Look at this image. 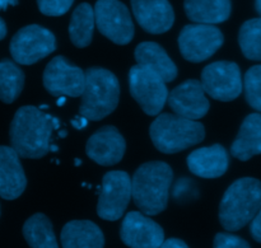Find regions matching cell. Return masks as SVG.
<instances>
[{
  "label": "cell",
  "mask_w": 261,
  "mask_h": 248,
  "mask_svg": "<svg viewBox=\"0 0 261 248\" xmlns=\"http://www.w3.org/2000/svg\"><path fill=\"white\" fill-rule=\"evenodd\" d=\"M53 130L50 115L38 107L23 106L18 108L10 124V144L19 157L40 159L50 152Z\"/></svg>",
  "instance_id": "obj_1"
},
{
  "label": "cell",
  "mask_w": 261,
  "mask_h": 248,
  "mask_svg": "<svg viewBox=\"0 0 261 248\" xmlns=\"http://www.w3.org/2000/svg\"><path fill=\"white\" fill-rule=\"evenodd\" d=\"M173 172L166 162L153 160L140 166L132 178V198L135 205L148 216L166 210Z\"/></svg>",
  "instance_id": "obj_2"
},
{
  "label": "cell",
  "mask_w": 261,
  "mask_h": 248,
  "mask_svg": "<svg viewBox=\"0 0 261 248\" xmlns=\"http://www.w3.org/2000/svg\"><path fill=\"white\" fill-rule=\"evenodd\" d=\"M261 206V181L244 177L234 181L222 198L219 222L226 231H240L251 222Z\"/></svg>",
  "instance_id": "obj_3"
},
{
  "label": "cell",
  "mask_w": 261,
  "mask_h": 248,
  "mask_svg": "<svg viewBox=\"0 0 261 248\" xmlns=\"http://www.w3.org/2000/svg\"><path fill=\"white\" fill-rule=\"evenodd\" d=\"M149 135L161 153L173 154L200 144L205 137V129L196 120L176 114H161L150 124Z\"/></svg>",
  "instance_id": "obj_4"
},
{
  "label": "cell",
  "mask_w": 261,
  "mask_h": 248,
  "mask_svg": "<svg viewBox=\"0 0 261 248\" xmlns=\"http://www.w3.org/2000/svg\"><path fill=\"white\" fill-rule=\"evenodd\" d=\"M82 93L79 114L89 121H99L115 111L120 99V83L112 71L105 68H88Z\"/></svg>",
  "instance_id": "obj_5"
},
{
  "label": "cell",
  "mask_w": 261,
  "mask_h": 248,
  "mask_svg": "<svg viewBox=\"0 0 261 248\" xmlns=\"http://www.w3.org/2000/svg\"><path fill=\"white\" fill-rule=\"evenodd\" d=\"M9 50L15 63L33 65L56 50V37L38 24L25 25L13 36Z\"/></svg>",
  "instance_id": "obj_6"
},
{
  "label": "cell",
  "mask_w": 261,
  "mask_h": 248,
  "mask_svg": "<svg viewBox=\"0 0 261 248\" xmlns=\"http://www.w3.org/2000/svg\"><path fill=\"white\" fill-rule=\"evenodd\" d=\"M129 89L133 98L148 116H157L168 97L166 81L150 69L134 65L129 71Z\"/></svg>",
  "instance_id": "obj_7"
},
{
  "label": "cell",
  "mask_w": 261,
  "mask_h": 248,
  "mask_svg": "<svg viewBox=\"0 0 261 248\" xmlns=\"http://www.w3.org/2000/svg\"><path fill=\"white\" fill-rule=\"evenodd\" d=\"M93 10L96 27L105 37L120 46L132 42L135 28L124 3L120 0H97Z\"/></svg>",
  "instance_id": "obj_8"
},
{
  "label": "cell",
  "mask_w": 261,
  "mask_h": 248,
  "mask_svg": "<svg viewBox=\"0 0 261 248\" xmlns=\"http://www.w3.org/2000/svg\"><path fill=\"white\" fill-rule=\"evenodd\" d=\"M224 42L222 31L214 24H188L178 36V47L184 59L191 63H201L214 55Z\"/></svg>",
  "instance_id": "obj_9"
},
{
  "label": "cell",
  "mask_w": 261,
  "mask_h": 248,
  "mask_svg": "<svg viewBox=\"0 0 261 248\" xmlns=\"http://www.w3.org/2000/svg\"><path fill=\"white\" fill-rule=\"evenodd\" d=\"M132 199V178L125 171H110L103 176L99 191L97 215L116 222L124 215Z\"/></svg>",
  "instance_id": "obj_10"
},
{
  "label": "cell",
  "mask_w": 261,
  "mask_h": 248,
  "mask_svg": "<svg viewBox=\"0 0 261 248\" xmlns=\"http://www.w3.org/2000/svg\"><path fill=\"white\" fill-rule=\"evenodd\" d=\"M201 86L208 96L217 101L229 102L242 93L240 66L233 61H216L201 71Z\"/></svg>",
  "instance_id": "obj_11"
},
{
  "label": "cell",
  "mask_w": 261,
  "mask_h": 248,
  "mask_svg": "<svg viewBox=\"0 0 261 248\" xmlns=\"http://www.w3.org/2000/svg\"><path fill=\"white\" fill-rule=\"evenodd\" d=\"M43 87L54 97H81L86 86V74L79 66L56 56L43 71Z\"/></svg>",
  "instance_id": "obj_12"
},
{
  "label": "cell",
  "mask_w": 261,
  "mask_h": 248,
  "mask_svg": "<svg viewBox=\"0 0 261 248\" xmlns=\"http://www.w3.org/2000/svg\"><path fill=\"white\" fill-rule=\"evenodd\" d=\"M121 241L132 248H160L165 241L162 227L139 211L125 215L120 228Z\"/></svg>",
  "instance_id": "obj_13"
},
{
  "label": "cell",
  "mask_w": 261,
  "mask_h": 248,
  "mask_svg": "<svg viewBox=\"0 0 261 248\" xmlns=\"http://www.w3.org/2000/svg\"><path fill=\"white\" fill-rule=\"evenodd\" d=\"M167 103L176 115L190 120L203 119L211 108L201 81L196 79H189L173 88L168 93Z\"/></svg>",
  "instance_id": "obj_14"
},
{
  "label": "cell",
  "mask_w": 261,
  "mask_h": 248,
  "mask_svg": "<svg viewBox=\"0 0 261 248\" xmlns=\"http://www.w3.org/2000/svg\"><path fill=\"white\" fill-rule=\"evenodd\" d=\"M126 143L115 126L107 125L97 130L88 139L86 153L99 166H115L124 158Z\"/></svg>",
  "instance_id": "obj_15"
},
{
  "label": "cell",
  "mask_w": 261,
  "mask_h": 248,
  "mask_svg": "<svg viewBox=\"0 0 261 248\" xmlns=\"http://www.w3.org/2000/svg\"><path fill=\"white\" fill-rule=\"evenodd\" d=\"M132 9L140 27L152 35L171 30L175 12L168 0H132Z\"/></svg>",
  "instance_id": "obj_16"
},
{
  "label": "cell",
  "mask_w": 261,
  "mask_h": 248,
  "mask_svg": "<svg viewBox=\"0 0 261 248\" xmlns=\"http://www.w3.org/2000/svg\"><path fill=\"white\" fill-rule=\"evenodd\" d=\"M27 177L19 155L12 147L0 145V198L15 200L25 190Z\"/></svg>",
  "instance_id": "obj_17"
},
{
  "label": "cell",
  "mask_w": 261,
  "mask_h": 248,
  "mask_svg": "<svg viewBox=\"0 0 261 248\" xmlns=\"http://www.w3.org/2000/svg\"><path fill=\"white\" fill-rule=\"evenodd\" d=\"M229 166V155L221 144L195 149L188 157V167L191 173L201 178L213 180L222 177Z\"/></svg>",
  "instance_id": "obj_18"
},
{
  "label": "cell",
  "mask_w": 261,
  "mask_h": 248,
  "mask_svg": "<svg viewBox=\"0 0 261 248\" xmlns=\"http://www.w3.org/2000/svg\"><path fill=\"white\" fill-rule=\"evenodd\" d=\"M134 58L138 65L154 71L166 83L173 81L177 78V66L165 48L158 43L150 41L139 43L134 51Z\"/></svg>",
  "instance_id": "obj_19"
},
{
  "label": "cell",
  "mask_w": 261,
  "mask_h": 248,
  "mask_svg": "<svg viewBox=\"0 0 261 248\" xmlns=\"http://www.w3.org/2000/svg\"><path fill=\"white\" fill-rule=\"evenodd\" d=\"M64 248H102L105 236L101 228L91 221H71L61 231Z\"/></svg>",
  "instance_id": "obj_20"
},
{
  "label": "cell",
  "mask_w": 261,
  "mask_h": 248,
  "mask_svg": "<svg viewBox=\"0 0 261 248\" xmlns=\"http://www.w3.org/2000/svg\"><path fill=\"white\" fill-rule=\"evenodd\" d=\"M231 154L242 162L261 154V114L246 116L232 143Z\"/></svg>",
  "instance_id": "obj_21"
},
{
  "label": "cell",
  "mask_w": 261,
  "mask_h": 248,
  "mask_svg": "<svg viewBox=\"0 0 261 248\" xmlns=\"http://www.w3.org/2000/svg\"><path fill=\"white\" fill-rule=\"evenodd\" d=\"M184 9L193 22L218 24L229 18L232 3L231 0H185Z\"/></svg>",
  "instance_id": "obj_22"
},
{
  "label": "cell",
  "mask_w": 261,
  "mask_h": 248,
  "mask_svg": "<svg viewBox=\"0 0 261 248\" xmlns=\"http://www.w3.org/2000/svg\"><path fill=\"white\" fill-rule=\"evenodd\" d=\"M96 25L94 10L88 3H82L74 9L69 23V36L74 46L84 48L91 45Z\"/></svg>",
  "instance_id": "obj_23"
},
{
  "label": "cell",
  "mask_w": 261,
  "mask_h": 248,
  "mask_svg": "<svg viewBox=\"0 0 261 248\" xmlns=\"http://www.w3.org/2000/svg\"><path fill=\"white\" fill-rule=\"evenodd\" d=\"M23 236L28 246L32 248H58L59 246L53 223L42 213L35 214L25 221Z\"/></svg>",
  "instance_id": "obj_24"
},
{
  "label": "cell",
  "mask_w": 261,
  "mask_h": 248,
  "mask_svg": "<svg viewBox=\"0 0 261 248\" xmlns=\"http://www.w3.org/2000/svg\"><path fill=\"white\" fill-rule=\"evenodd\" d=\"M24 87V73L12 60L0 61V101L13 103Z\"/></svg>",
  "instance_id": "obj_25"
},
{
  "label": "cell",
  "mask_w": 261,
  "mask_h": 248,
  "mask_svg": "<svg viewBox=\"0 0 261 248\" xmlns=\"http://www.w3.org/2000/svg\"><path fill=\"white\" fill-rule=\"evenodd\" d=\"M239 43L245 58L261 61V17L246 20L241 25Z\"/></svg>",
  "instance_id": "obj_26"
},
{
  "label": "cell",
  "mask_w": 261,
  "mask_h": 248,
  "mask_svg": "<svg viewBox=\"0 0 261 248\" xmlns=\"http://www.w3.org/2000/svg\"><path fill=\"white\" fill-rule=\"evenodd\" d=\"M245 97L250 107L261 112V65L251 66L244 76Z\"/></svg>",
  "instance_id": "obj_27"
},
{
  "label": "cell",
  "mask_w": 261,
  "mask_h": 248,
  "mask_svg": "<svg viewBox=\"0 0 261 248\" xmlns=\"http://www.w3.org/2000/svg\"><path fill=\"white\" fill-rule=\"evenodd\" d=\"M74 0H37L38 9L42 14L48 17L64 15L73 5Z\"/></svg>",
  "instance_id": "obj_28"
},
{
  "label": "cell",
  "mask_w": 261,
  "mask_h": 248,
  "mask_svg": "<svg viewBox=\"0 0 261 248\" xmlns=\"http://www.w3.org/2000/svg\"><path fill=\"white\" fill-rule=\"evenodd\" d=\"M213 246L216 248H249L250 243L232 233H217Z\"/></svg>",
  "instance_id": "obj_29"
},
{
  "label": "cell",
  "mask_w": 261,
  "mask_h": 248,
  "mask_svg": "<svg viewBox=\"0 0 261 248\" xmlns=\"http://www.w3.org/2000/svg\"><path fill=\"white\" fill-rule=\"evenodd\" d=\"M250 223H251L250 224V233H251L252 238L261 243V206Z\"/></svg>",
  "instance_id": "obj_30"
},
{
  "label": "cell",
  "mask_w": 261,
  "mask_h": 248,
  "mask_svg": "<svg viewBox=\"0 0 261 248\" xmlns=\"http://www.w3.org/2000/svg\"><path fill=\"white\" fill-rule=\"evenodd\" d=\"M162 248H188L189 246L180 238H168L165 239L162 243Z\"/></svg>",
  "instance_id": "obj_31"
},
{
  "label": "cell",
  "mask_w": 261,
  "mask_h": 248,
  "mask_svg": "<svg viewBox=\"0 0 261 248\" xmlns=\"http://www.w3.org/2000/svg\"><path fill=\"white\" fill-rule=\"evenodd\" d=\"M88 122H89V120L81 114L76 115V116L71 120V125H73L74 129H76V130L86 129V127L88 126Z\"/></svg>",
  "instance_id": "obj_32"
},
{
  "label": "cell",
  "mask_w": 261,
  "mask_h": 248,
  "mask_svg": "<svg viewBox=\"0 0 261 248\" xmlns=\"http://www.w3.org/2000/svg\"><path fill=\"white\" fill-rule=\"evenodd\" d=\"M18 3L19 0H0V12H4L10 7H15Z\"/></svg>",
  "instance_id": "obj_33"
},
{
  "label": "cell",
  "mask_w": 261,
  "mask_h": 248,
  "mask_svg": "<svg viewBox=\"0 0 261 248\" xmlns=\"http://www.w3.org/2000/svg\"><path fill=\"white\" fill-rule=\"evenodd\" d=\"M7 32H8L7 24H5L4 19H3V18L0 17V41L4 40L5 36H7Z\"/></svg>",
  "instance_id": "obj_34"
},
{
  "label": "cell",
  "mask_w": 261,
  "mask_h": 248,
  "mask_svg": "<svg viewBox=\"0 0 261 248\" xmlns=\"http://www.w3.org/2000/svg\"><path fill=\"white\" fill-rule=\"evenodd\" d=\"M51 122H53L54 130H59L60 129V120L55 116H51Z\"/></svg>",
  "instance_id": "obj_35"
},
{
  "label": "cell",
  "mask_w": 261,
  "mask_h": 248,
  "mask_svg": "<svg viewBox=\"0 0 261 248\" xmlns=\"http://www.w3.org/2000/svg\"><path fill=\"white\" fill-rule=\"evenodd\" d=\"M65 102H66V97L65 96H60V97H58L56 104H58L59 107H61V106H64V104H65Z\"/></svg>",
  "instance_id": "obj_36"
},
{
  "label": "cell",
  "mask_w": 261,
  "mask_h": 248,
  "mask_svg": "<svg viewBox=\"0 0 261 248\" xmlns=\"http://www.w3.org/2000/svg\"><path fill=\"white\" fill-rule=\"evenodd\" d=\"M255 9L261 17V0H255Z\"/></svg>",
  "instance_id": "obj_37"
},
{
  "label": "cell",
  "mask_w": 261,
  "mask_h": 248,
  "mask_svg": "<svg viewBox=\"0 0 261 248\" xmlns=\"http://www.w3.org/2000/svg\"><path fill=\"white\" fill-rule=\"evenodd\" d=\"M48 150H50V152H53V153H56V152H59V147H58V145H55V144H50V147H48Z\"/></svg>",
  "instance_id": "obj_38"
},
{
  "label": "cell",
  "mask_w": 261,
  "mask_h": 248,
  "mask_svg": "<svg viewBox=\"0 0 261 248\" xmlns=\"http://www.w3.org/2000/svg\"><path fill=\"white\" fill-rule=\"evenodd\" d=\"M68 136V131L66 130H59V137H66Z\"/></svg>",
  "instance_id": "obj_39"
},
{
  "label": "cell",
  "mask_w": 261,
  "mask_h": 248,
  "mask_svg": "<svg viewBox=\"0 0 261 248\" xmlns=\"http://www.w3.org/2000/svg\"><path fill=\"white\" fill-rule=\"evenodd\" d=\"M38 108H40L41 111H43V109H47V108H50V107H48V104H41V106L38 107Z\"/></svg>",
  "instance_id": "obj_40"
},
{
  "label": "cell",
  "mask_w": 261,
  "mask_h": 248,
  "mask_svg": "<svg viewBox=\"0 0 261 248\" xmlns=\"http://www.w3.org/2000/svg\"><path fill=\"white\" fill-rule=\"evenodd\" d=\"M74 164H75L76 167H78V166H81V164H82V160H81V159H78V158H76L75 162H74Z\"/></svg>",
  "instance_id": "obj_41"
}]
</instances>
